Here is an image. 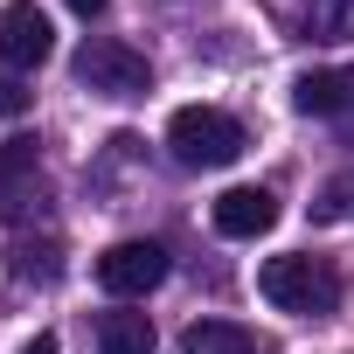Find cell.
<instances>
[{"label":"cell","mask_w":354,"mask_h":354,"mask_svg":"<svg viewBox=\"0 0 354 354\" xmlns=\"http://www.w3.org/2000/svg\"><path fill=\"white\" fill-rule=\"evenodd\" d=\"M77 84L97 91V97H146V91H153V70H146V56H139L132 42H118V35H84V49H77Z\"/></svg>","instance_id":"cell-3"},{"label":"cell","mask_w":354,"mask_h":354,"mask_svg":"<svg viewBox=\"0 0 354 354\" xmlns=\"http://www.w3.org/2000/svg\"><path fill=\"white\" fill-rule=\"evenodd\" d=\"M181 354H264V347H257V333L236 326V319H195V326L181 333Z\"/></svg>","instance_id":"cell-8"},{"label":"cell","mask_w":354,"mask_h":354,"mask_svg":"<svg viewBox=\"0 0 354 354\" xmlns=\"http://www.w3.org/2000/svg\"><path fill=\"white\" fill-rule=\"evenodd\" d=\"M49 49H56L49 15L35 0H15V8L0 15V56H8V70H35V63H49Z\"/></svg>","instance_id":"cell-5"},{"label":"cell","mask_w":354,"mask_h":354,"mask_svg":"<svg viewBox=\"0 0 354 354\" xmlns=\"http://www.w3.org/2000/svg\"><path fill=\"white\" fill-rule=\"evenodd\" d=\"M70 8H77V15L91 21V15H104V0H70Z\"/></svg>","instance_id":"cell-17"},{"label":"cell","mask_w":354,"mask_h":354,"mask_svg":"<svg viewBox=\"0 0 354 354\" xmlns=\"http://www.w3.org/2000/svg\"><path fill=\"white\" fill-rule=\"evenodd\" d=\"M167 146H174L181 167H230L250 139H243V125H236L230 111H216V104H181V111L167 118Z\"/></svg>","instance_id":"cell-2"},{"label":"cell","mask_w":354,"mask_h":354,"mask_svg":"<svg viewBox=\"0 0 354 354\" xmlns=\"http://www.w3.org/2000/svg\"><path fill=\"white\" fill-rule=\"evenodd\" d=\"M257 292L278 306V313H299V319H326L340 306V271L326 257H264L257 271Z\"/></svg>","instance_id":"cell-1"},{"label":"cell","mask_w":354,"mask_h":354,"mask_svg":"<svg viewBox=\"0 0 354 354\" xmlns=\"http://www.w3.org/2000/svg\"><path fill=\"white\" fill-rule=\"evenodd\" d=\"M313 216H319V223H354V167H347V174H333V181L319 188Z\"/></svg>","instance_id":"cell-13"},{"label":"cell","mask_w":354,"mask_h":354,"mask_svg":"<svg viewBox=\"0 0 354 354\" xmlns=\"http://www.w3.org/2000/svg\"><path fill=\"white\" fill-rule=\"evenodd\" d=\"M0 111H28V91L15 77H0Z\"/></svg>","instance_id":"cell-15"},{"label":"cell","mask_w":354,"mask_h":354,"mask_svg":"<svg viewBox=\"0 0 354 354\" xmlns=\"http://www.w3.org/2000/svg\"><path fill=\"white\" fill-rule=\"evenodd\" d=\"M97 354H153V319L146 313H97Z\"/></svg>","instance_id":"cell-9"},{"label":"cell","mask_w":354,"mask_h":354,"mask_svg":"<svg viewBox=\"0 0 354 354\" xmlns=\"http://www.w3.org/2000/svg\"><path fill=\"white\" fill-rule=\"evenodd\" d=\"M56 257H63V243H56V236H42V243H28V236H21V243H15V278H21V285H56V271H63Z\"/></svg>","instance_id":"cell-10"},{"label":"cell","mask_w":354,"mask_h":354,"mask_svg":"<svg viewBox=\"0 0 354 354\" xmlns=\"http://www.w3.org/2000/svg\"><path fill=\"white\" fill-rule=\"evenodd\" d=\"M28 202H42V174H35V139L0 146V223H15Z\"/></svg>","instance_id":"cell-6"},{"label":"cell","mask_w":354,"mask_h":354,"mask_svg":"<svg viewBox=\"0 0 354 354\" xmlns=\"http://www.w3.org/2000/svg\"><path fill=\"white\" fill-rule=\"evenodd\" d=\"M333 97H340V70H306V77L292 84V104H299L306 118H333Z\"/></svg>","instance_id":"cell-11"},{"label":"cell","mask_w":354,"mask_h":354,"mask_svg":"<svg viewBox=\"0 0 354 354\" xmlns=\"http://www.w3.org/2000/svg\"><path fill=\"white\" fill-rule=\"evenodd\" d=\"M21 354H56V333H35V340H28Z\"/></svg>","instance_id":"cell-16"},{"label":"cell","mask_w":354,"mask_h":354,"mask_svg":"<svg viewBox=\"0 0 354 354\" xmlns=\"http://www.w3.org/2000/svg\"><path fill=\"white\" fill-rule=\"evenodd\" d=\"M306 21L326 42H354V0H306Z\"/></svg>","instance_id":"cell-12"},{"label":"cell","mask_w":354,"mask_h":354,"mask_svg":"<svg viewBox=\"0 0 354 354\" xmlns=\"http://www.w3.org/2000/svg\"><path fill=\"white\" fill-rule=\"evenodd\" d=\"M333 125L354 139V70H340V97H333Z\"/></svg>","instance_id":"cell-14"},{"label":"cell","mask_w":354,"mask_h":354,"mask_svg":"<svg viewBox=\"0 0 354 354\" xmlns=\"http://www.w3.org/2000/svg\"><path fill=\"white\" fill-rule=\"evenodd\" d=\"M271 223H278V195H271V188H230V195H216V230H223V236L250 243V236H264Z\"/></svg>","instance_id":"cell-7"},{"label":"cell","mask_w":354,"mask_h":354,"mask_svg":"<svg viewBox=\"0 0 354 354\" xmlns=\"http://www.w3.org/2000/svg\"><path fill=\"white\" fill-rule=\"evenodd\" d=\"M160 278H167V250H160L153 236H125V243H111V250L97 257V285H104L111 299H146Z\"/></svg>","instance_id":"cell-4"}]
</instances>
